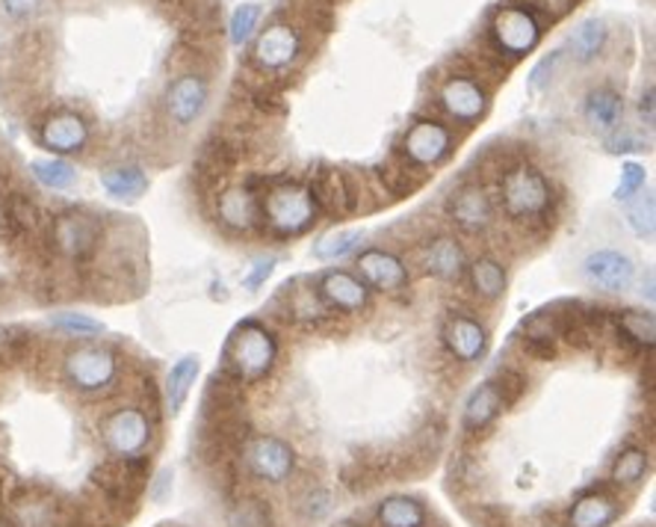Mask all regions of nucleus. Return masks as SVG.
<instances>
[{
    "instance_id": "nucleus-1",
    "label": "nucleus",
    "mask_w": 656,
    "mask_h": 527,
    "mask_svg": "<svg viewBox=\"0 0 656 527\" xmlns=\"http://www.w3.org/2000/svg\"><path fill=\"white\" fill-rule=\"evenodd\" d=\"M497 190H500V208L518 226L548 228L556 217L553 184L539 166L518 161L497 175Z\"/></svg>"
},
{
    "instance_id": "nucleus-2",
    "label": "nucleus",
    "mask_w": 656,
    "mask_h": 527,
    "mask_svg": "<svg viewBox=\"0 0 656 527\" xmlns=\"http://www.w3.org/2000/svg\"><path fill=\"white\" fill-rule=\"evenodd\" d=\"M275 362H279V338L272 335L267 323L249 318L237 323L235 332L228 335L219 373L243 389V385H258L267 380Z\"/></svg>"
},
{
    "instance_id": "nucleus-3",
    "label": "nucleus",
    "mask_w": 656,
    "mask_h": 527,
    "mask_svg": "<svg viewBox=\"0 0 656 527\" xmlns=\"http://www.w3.org/2000/svg\"><path fill=\"white\" fill-rule=\"evenodd\" d=\"M263 184H267V193L258 196V205H261V223L270 226L272 235L299 237L305 235L308 228H314L320 210L305 184L293 178H272Z\"/></svg>"
},
{
    "instance_id": "nucleus-4",
    "label": "nucleus",
    "mask_w": 656,
    "mask_h": 527,
    "mask_svg": "<svg viewBox=\"0 0 656 527\" xmlns=\"http://www.w3.org/2000/svg\"><path fill=\"white\" fill-rule=\"evenodd\" d=\"M48 246L63 261L83 267L101 252V244L107 237L104 219L90 208H65L56 217L48 219Z\"/></svg>"
},
{
    "instance_id": "nucleus-5",
    "label": "nucleus",
    "mask_w": 656,
    "mask_h": 527,
    "mask_svg": "<svg viewBox=\"0 0 656 527\" xmlns=\"http://www.w3.org/2000/svg\"><path fill=\"white\" fill-rule=\"evenodd\" d=\"M98 436L113 459H145L154 442V418L143 406H116L101 415Z\"/></svg>"
},
{
    "instance_id": "nucleus-6",
    "label": "nucleus",
    "mask_w": 656,
    "mask_h": 527,
    "mask_svg": "<svg viewBox=\"0 0 656 527\" xmlns=\"http://www.w3.org/2000/svg\"><path fill=\"white\" fill-rule=\"evenodd\" d=\"M63 380L86 397L107 394L118 380V355L104 344H77L63 355Z\"/></svg>"
},
{
    "instance_id": "nucleus-7",
    "label": "nucleus",
    "mask_w": 656,
    "mask_h": 527,
    "mask_svg": "<svg viewBox=\"0 0 656 527\" xmlns=\"http://www.w3.org/2000/svg\"><path fill=\"white\" fill-rule=\"evenodd\" d=\"M3 527H72L69 507L56 492L33 483H19L10 500L0 509Z\"/></svg>"
},
{
    "instance_id": "nucleus-8",
    "label": "nucleus",
    "mask_w": 656,
    "mask_h": 527,
    "mask_svg": "<svg viewBox=\"0 0 656 527\" xmlns=\"http://www.w3.org/2000/svg\"><path fill=\"white\" fill-rule=\"evenodd\" d=\"M488 37H491V45H494L497 54L509 56V60H521V56L532 54L539 48L541 21L521 3H503L491 16Z\"/></svg>"
},
{
    "instance_id": "nucleus-9",
    "label": "nucleus",
    "mask_w": 656,
    "mask_h": 527,
    "mask_svg": "<svg viewBox=\"0 0 656 527\" xmlns=\"http://www.w3.org/2000/svg\"><path fill=\"white\" fill-rule=\"evenodd\" d=\"M452 143L456 137H452L450 125H444L441 118H417L403 134L399 155L414 169H431L450 157Z\"/></svg>"
},
{
    "instance_id": "nucleus-10",
    "label": "nucleus",
    "mask_w": 656,
    "mask_h": 527,
    "mask_svg": "<svg viewBox=\"0 0 656 527\" xmlns=\"http://www.w3.org/2000/svg\"><path fill=\"white\" fill-rule=\"evenodd\" d=\"M305 51V39L293 24H270L261 30V37L254 39L252 45V65L261 74H284L302 60Z\"/></svg>"
},
{
    "instance_id": "nucleus-11",
    "label": "nucleus",
    "mask_w": 656,
    "mask_h": 527,
    "mask_svg": "<svg viewBox=\"0 0 656 527\" xmlns=\"http://www.w3.org/2000/svg\"><path fill=\"white\" fill-rule=\"evenodd\" d=\"M243 463L254 480L279 486L296 472V451L279 436H249L243 442Z\"/></svg>"
},
{
    "instance_id": "nucleus-12",
    "label": "nucleus",
    "mask_w": 656,
    "mask_h": 527,
    "mask_svg": "<svg viewBox=\"0 0 656 527\" xmlns=\"http://www.w3.org/2000/svg\"><path fill=\"white\" fill-rule=\"evenodd\" d=\"M444 113L461 127H473L488 113V92L473 74H450L438 90Z\"/></svg>"
},
{
    "instance_id": "nucleus-13",
    "label": "nucleus",
    "mask_w": 656,
    "mask_h": 527,
    "mask_svg": "<svg viewBox=\"0 0 656 527\" xmlns=\"http://www.w3.org/2000/svg\"><path fill=\"white\" fill-rule=\"evenodd\" d=\"M45 231V210L39 208L37 199H30L28 193L21 190L0 193V235L12 244H24V240H37Z\"/></svg>"
},
{
    "instance_id": "nucleus-14",
    "label": "nucleus",
    "mask_w": 656,
    "mask_h": 527,
    "mask_svg": "<svg viewBox=\"0 0 656 527\" xmlns=\"http://www.w3.org/2000/svg\"><path fill=\"white\" fill-rule=\"evenodd\" d=\"M210 101V86L201 74L187 72L175 78L163 92V110L175 127H192Z\"/></svg>"
},
{
    "instance_id": "nucleus-15",
    "label": "nucleus",
    "mask_w": 656,
    "mask_h": 527,
    "mask_svg": "<svg viewBox=\"0 0 656 527\" xmlns=\"http://www.w3.org/2000/svg\"><path fill=\"white\" fill-rule=\"evenodd\" d=\"M37 140L51 155H81L83 148L90 146V122L74 110H54L42 118Z\"/></svg>"
},
{
    "instance_id": "nucleus-16",
    "label": "nucleus",
    "mask_w": 656,
    "mask_h": 527,
    "mask_svg": "<svg viewBox=\"0 0 656 527\" xmlns=\"http://www.w3.org/2000/svg\"><path fill=\"white\" fill-rule=\"evenodd\" d=\"M447 214L465 235H486L494 226V199L479 182L456 187L447 199Z\"/></svg>"
},
{
    "instance_id": "nucleus-17",
    "label": "nucleus",
    "mask_w": 656,
    "mask_h": 527,
    "mask_svg": "<svg viewBox=\"0 0 656 527\" xmlns=\"http://www.w3.org/2000/svg\"><path fill=\"white\" fill-rule=\"evenodd\" d=\"M316 297L334 314H361L369 306V288L350 270H325L316 276Z\"/></svg>"
},
{
    "instance_id": "nucleus-18",
    "label": "nucleus",
    "mask_w": 656,
    "mask_h": 527,
    "mask_svg": "<svg viewBox=\"0 0 656 527\" xmlns=\"http://www.w3.org/2000/svg\"><path fill=\"white\" fill-rule=\"evenodd\" d=\"M583 276L603 293H624L636 282V261L618 249H597L583 261Z\"/></svg>"
},
{
    "instance_id": "nucleus-19",
    "label": "nucleus",
    "mask_w": 656,
    "mask_h": 527,
    "mask_svg": "<svg viewBox=\"0 0 656 527\" xmlns=\"http://www.w3.org/2000/svg\"><path fill=\"white\" fill-rule=\"evenodd\" d=\"M358 279L378 293H399L408 288V267L399 255L382 246H369L358 255Z\"/></svg>"
},
{
    "instance_id": "nucleus-20",
    "label": "nucleus",
    "mask_w": 656,
    "mask_h": 527,
    "mask_svg": "<svg viewBox=\"0 0 656 527\" xmlns=\"http://www.w3.org/2000/svg\"><path fill=\"white\" fill-rule=\"evenodd\" d=\"M284 323H305V327H323L332 320V311L325 309L314 288H308V279H293L270 302V311H279Z\"/></svg>"
},
{
    "instance_id": "nucleus-21",
    "label": "nucleus",
    "mask_w": 656,
    "mask_h": 527,
    "mask_svg": "<svg viewBox=\"0 0 656 527\" xmlns=\"http://www.w3.org/2000/svg\"><path fill=\"white\" fill-rule=\"evenodd\" d=\"M444 344L461 364L479 362L488 350V329L477 318H470L465 311H452L444 323Z\"/></svg>"
},
{
    "instance_id": "nucleus-22",
    "label": "nucleus",
    "mask_w": 656,
    "mask_h": 527,
    "mask_svg": "<svg viewBox=\"0 0 656 527\" xmlns=\"http://www.w3.org/2000/svg\"><path fill=\"white\" fill-rule=\"evenodd\" d=\"M216 219L237 235L254 231L261 226V205L252 187H226L216 196Z\"/></svg>"
},
{
    "instance_id": "nucleus-23",
    "label": "nucleus",
    "mask_w": 656,
    "mask_h": 527,
    "mask_svg": "<svg viewBox=\"0 0 656 527\" xmlns=\"http://www.w3.org/2000/svg\"><path fill=\"white\" fill-rule=\"evenodd\" d=\"M420 267L426 276H435L441 282H459L468 270V252L465 246L450 235L431 237L420 249Z\"/></svg>"
},
{
    "instance_id": "nucleus-24",
    "label": "nucleus",
    "mask_w": 656,
    "mask_h": 527,
    "mask_svg": "<svg viewBox=\"0 0 656 527\" xmlns=\"http://www.w3.org/2000/svg\"><path fill=\"white\" fill-rule=\"evenodd\" d=\"M308 190H311V196H314L316 210H320V214H325V217L343 219V217H350V214H355L350 178H346L341 169L323 166V169H320V173L311 178Z\"/></svg>"
},
{
    "instance_id": "nucleus-25",
    "label": "nucleus",
    "mask_w": 656,
    "mask_h": 527,
    "mask_svg": "<svg viewBox=\"0 0 656 527\" xmlns=\"http://www.w3.org/2000/svg\"><path fill=\"white\" fill-rule=\"evenodd\" d=\"M621 498L610 486H594L574 500L568 513V527H612L621 516Z\"/></svg>"
},
{
    "instance_id": "nucleus-26",
    "label": "nucleus",
    "mask_w": 656,
    "mask_h": 527,
    "mask_svg": "<svg viewBox=\"0 0 656 527\" xmlns=\"http://www.w3.org/2000/svg\"><path fill=\"white\" fill-rule=\"evenodd\" d=\"M237 161H240V152H237V146L231 140L219 137V134L205 140V146L198 152L196 166H192L198 187H201V190H214L216 184L222 182V178L235 169Z\"/></svg>"
},
{
    "instance_id": "nucleus-27",
    "label": "nucleus",
    "mask_w": 656,
    "mask_h": 527,
    "mask_svg": "<svg viewBox=\"0 0 656 527\" xmlns=\"http://www.w3.org/2000/svg\"><path fill=\"white\" fill-rule=\"evenodd\" d=\"M523 350L539 359V362H553L559 353V320L556 311H539L530 320H523Z\"/></svg>"
},
{
    "instance_id": "nucleus-28",
    "label": "nucleus",
    "mask_w": 656,
    "mask_h": 527,
    "mask_svg": "<svg viewBox=\"0 0 656 527\" xmlns=\"http://www.w3.org/2000/svg\"><path fill=\"white\" fill-rule=\"evenodd\" d=\"M503 412V397H500V391L491 380L482 382L473 394L465 403V415H461V427L470 436H477L482 430H488L497 421V415Z\"/></svg>"
},
{
    "instance_id": "nucleus-29",
    "label": "nucleus",
    "mask_w": 656,
    "mask_h": 527,
    "mask_svg": "<svg viewBox=\"0 0 656 527\" xmlns=\"http://www.w3.org/2000/svg\"><path fill=\"white\" fill-rule=\"evenodd\" d=\"M585 122L597 131V134H612L618 131L621 118H624V99L621 92L612 86H597L585 95Z\"/></svg>"
},
{
    "instance_id": "nucleus-30",
    "label": "nucleus",
    "mask_w": 656,
    "mask_h": 527,
    "mask_svg": "<svg viewBox=\"0 0 656 527\" xmlns=\"http://www.w3.org/2000/svg\"><path fill=\"white\" fill-rule=\"evenodd\" d=\"M615 320V338L624 350H633V353H645L654 347L656 335V323L650 311H618V314H610Z\"/></svg>"
},
{
    "instance_id": "nucleus-31",
    "label": "nucleus",
    "mask_w": 656,
    "mask_h": 527,
    "mask_svg": "<svg viewBox=\"0 0 656 527\" xmlns=\"http://www.w3.org/2000/svg\"><path fill=\"white\" fill-rule=\"evenodd\" d=\"M378 527H429V509L412 495H391L376 509Z\"/></svg>"
},
{
    "instance_id": "nucleus-32",
    "label": "nucleus",
    "mask_w": 656,
    "mask_h": 527,
    "mask_svg": "<svg viewBox=\"0 0 656 527\" xmlns=\"http://www.w3.org/2000/svg\"><path fill=\"white\" fill-rule=\"evenodd\" d=\"M148 175L134 164H122V166H110L101 173V187L107 196L118 202H136L148 190Z\"/></svg>"
},
{
    "instance_id": "nucleus-33",
    "label": "nucleus",
    "mask_w": 656,
    "mask_h": 527,
    "mask_svg": "<svg viewBox=\"0 0 656 527\" xmlns=\"http://www.w3.org/2000/svg\"><path fill=\"white\" fill-rule=\"evenodd\" d=\"M606 39H610V30H606V21L603 19H585L580 28L568 37V51L574 56L580 65L594 63L597 56L603 54L606 48Z\"/></svg>"
},
{
    "instance_id": "nucleus-34",
    "label": "nucleus",
    "mask_w": 656,
    "mask_h": 527,
    "mask_svg": "<svg viewBox=\"0 0 656 527\" xmlns=\"http://www.w3.org/2000/svg\"><path fill=\"white\" fill-rule=\"evenodd\" d=\"M198 371H201V364H198V355H180L178 362L171 364L169 376H166V403H169L171 415H178L184 410V403H187L189 391L196 385Z\"/></svg>"
},
{
    "instance_id": "nucleus-35",
    "label": "nucleus",
    "mask_w": 656,
    "mask_h": 527,
    "mask_svg": "<svg viewBox=\"0 0 656 527\" xmlns=\"http://www.w3.org/2000/svg\"><path fill=\"white\" fill-rule=\"evenodd\" d=\"M470 288L482 297V300L494 302L506 293V267L491 255H479L477 261L468 267Z\"/></svg>"
},
{
    "instance_id": "nucleus-36",
    "label": "nucleus",
    "mask_w": 656,
    "mask_h": 527,
    "mask_svg": "<svg viewBox=\"0 0 656 527\" xmlns=\"http://www.w3.org/2000/svg\"><path fill=\"white\" fill-rule=\"evenodd\" d=\"M647 468H650V456H647L645 447H624L615 463L610 468V483L612 486H621V489H629V486H638L645 480Z\"/></svg>"
},
{
    "instance_id": "nucleus-37",
    "label": "nucleus",
    "mask_w": 656,
    "mask_h": 527,
    "mask_svg": "<svg viewBox=\"0 0 656 527\" xmlns=\"http://www.w3.org/2000/svg\"><path fill=\"white\" fill-rule=\"evenodd\" d=\"M376 175L387 196H394V199L412 196V193L420 190L423 182H426V173H423V169H414V166H408L405 161H399V164L394 166H378Z\"/></svg>"
},
{
    "instance_id": "nucleus-38",
    "label": "nucleus",
    "mask_w": 656,
    "mask_h": 527,
    "mask_svg": "<svg viewBox=\"0 0 656 527\" xmlns=\"http://www.w3.org/2000/svg\"><path fill=\"white\" fill-rule=\"evenodd\" d=\"M30 173L42 187L48 190H69L77 182V169H74L65 157H51V161H33Z\"/></svg>"
},
{
    "instance_id": "nucleus-39",
    "label": "nucleus",
    "mask_w": 656,
    "mask_h": 527,
    "mask_svg": "<svg viewBox=\"0 0 656 527\" xmlns=\"http://www.w3.org/2000/svg\"><path fill=\"white\" fill-rule=\"evenodd\" d=\"M228 521L231 527H272L270 504L261 498L237 500L235 507L228 509Z\"/></svg>"
},
{
    "instance_id": "nucleus-40",
    "label": "nucleus",
    "mask_w": 656,
    "mask_h": 527,
    "mask_svg": "<svg viewBox=\"0 0 656 527\" xmlns=\"http://www.w3.org/2000/svg\"><path fill=\"white\" fill-rule=\"evenodd\" d=\"M358 244L361 231H346V228H341V231H329V235L320 237L314 246V255L320 261H337V258H346Z\"/></svg>"
},
{
    "instance_id": "nucleus-41",
    "label": "nucleus",
    "mask_w": 656,
    "mask_h": 527,
    "mask_svg": "<svg viewBox=\"0 0 656 527\" xmlns=\"http://www.w3.org/2000/svg\"><path fill=\"white\" fill-rule=\"evenodd\" d=\"M627 226L633 228V235L642 240H650L656 228V214H654V196L650 193H638L636 202L627 208Z\"/></svg>"
},
{
    "instance_id": "nucleus-42",
    "label": "nucleus",
    "mask_w": 656,
    "mask_h": 527,
    "mask_svg": "<svg viewBox=\"0 0 656 527\" xmlns=\"http://www.w3.org/2000/svg\"><path fill=\"white\" fill-rule=\"evenodd\" d=\"M51 327L65 332L72 338H95L104 332V323L90 314H77V311H60V314H51Z\"/></svg>"
},
{
    "instance_id": "nucleus-43",
    "label": "nucleus",
    "mask_w": 656,
    "mask_h": 527,
    "mask_svg": "<svg viewBox=\"0 0 656 527\" xmlns=\"http://www.w3.org/2000/svg\"><path fill=\"white\" fill-rule=\"evenodd\" d=\"M258 21H261V7L258 3H243V7H237L231 21H228V39H231V45H246L252 33L258 30Z\"/></svg>"
},
{
    "instance_id": "nucleus-44",
    "label": "nucleus",
    "mask_w": 656,
    "mask_h": 527,
    "mask_svg": "<svg viewBox=\"0 0 656 527\" xmlns=\"http://www.w3.org/2000/svg\"><path fill=\"white\" fill-rule=\"evenodd\" d=\"M491 382H494L500 397H503V410H512L514 403L523 397V391H527V376L518 368H512V364H503Z\"/></svg>"
},
{
    "instance_id": "nucleus-45",
    "label": "nucleus",
    "mask_w": 656,
    "mask_h": 527,
    "mask_svg": "<svg viewBox=\"0 0 656 527\" xmlns=\"http://www.w3.org/2000/svg\"><path fill=\"white\" fill-rule=\"evenodd\" d=\"M246 90H249V99L261 110H267V113H284L281 90L267 78V74H261V81H246Z\"/></svg>"
},
{
    "instance_id": "nucleus-46",
    "label": "nucleus",
    "mask_w": 656,
    "mask_h": 527,
    "mask_svg": "<svg viewBox=\"0 0 656 527\" xmlns=\"http://www.w3.org/2000/svg\"><path fill=\"white\" fill-rule=\"evenodd\" d=\"M299 509L308 521H323L329 513H332V495L323 486H311V489L299 498Z\"/></svg>"
},
{
    "instance_id": "nucleus-47",
    "label": "nucleus",
    "mask_w": 656,
    "mask_h": 527,
    "mask_svg": "<svg viewBox=\"0 0 656 527\" xmlns=\"http://www.w3.org/2000/svg\"><path fill=\"white\" fill-rule=\"evenodd\" d=\"M647 173L642 164H624L621 166V182L615 187V199L618 202H629L636 199L638 193L645 190Z\"/></svg>"
},
{
    "instance_id": "nucleus-48",
    "label": "nucleus",
    "mask_w": 656,
    "mask_h": 527,
    "mask_svg": "<svg viewBox=\"0 0 656 527\" xmlns=\"http://www.w3.org/2000/svg\"><path fill=\"white\" fill-rule=\"evenodd\" d=\"M521 7H527L539 21L556 24V21H562L568 12L574 10V0H521Z\"/></svg>"
},
{
    "instance_id": "nucleus-49",
    "label": "nucleus",
    "mask_w": 656,
    "mask_h": 527,
    "mask_svg": "<svg viewBox=\"0 0 656 527\" xmlns=\"http://www.w3.org/2000/svg\"><path fill=\"white\" fill-rule=\"evenodd\" d=\"M559 63H562V51H550L548 56H541L539 65H535V69L530 72V92H532V95L544 90V86L553 81V74H556Z\"/></svg>"
},
{
    "instance_id": "nucleus-50",
    "label": "nucleus",
    "mask_w": 656,
    "mask_h": 527,
    "mask_svg": "<svg viewBox=\"0 0 656 527\" xmlns=\"http://www.w3.org/2000/svg\"><path fill=\"white\" fill-rule=\"evenodd\" d=\"M642 143H638L629 131H612V134H606V152H612V155H627V152H642Z\"/></svg>"
},
{
    "instance_id": "nucleus-51",
    "label": "nucleus",
    "mask_w": 656,
    "mask_h": 527,
    "mask_svg": "<svg viewBox=\"0 0 656 527\" xmlns=\"http://www.w3.org/2000/svg\"><path fill=\"white\" fill-rule=\"evenodd\" d=\"M275 264H279L275 258H263V261L254 264L243 279L246 291H258V288H263V282H267V279L272 276V270H275Z\"/></svg>"
},
{
    "instance_id": "nucleus-52",
    "label": "nucleus",
    "mask_w": 656,
    "mask_h": 527,
    "mask_svg": "<svg viewBox=\"0 0 656 527\" xmlns=\"http://www.w3.org/2000/svg\"><path fill=\"white\" fill-rule=\"evenodd\" d=\"M0 7H3V12H7L10 19L24 21L30 19V16H37L42 0H0Z\"/></svg>"
},
{
    "instance_id": "nucleus-53",
    "label": "nucleus",
    "mask_w": 656,
    "mask_h": 527,
    "mask_svg": "<svg viewBox=\"0 0 656 527\" xmlns=\"http://www.w3.org/2000/svg\"><path fill=\"white\" fill-rule=\"evenodd\" d=\"M19 477L7 468V465H0V509H3V504L10 500V495L15 492V486H19Z\"/></svg>"
},
{
    "instance_id": "nucleus-54",
    "label": "nucleus",
    "mask_w": 656,
    "mask_h": 527,
    "mask_svg": "<svg viewBox=\"0 0 656 527\" xmlns=\"http://www.w3.org/2000/svg\"><path fill=\"white\" fill-rule=\"evenodd\" d=\"M638 118L645 122V127H654V86H647L638 99Z\"/></svg>"
},
{
    "instance_id": "nucleus-55",
    "label": "nucleus",
    "mask_w": 656,
    "mask_h": 527,
    "mask_svg": "<svg viewBox=\"0 0 656 527\" xmlns=\"http://www.w3.org/2000/svg\"><path fill=\"white\" fill-rule=\"evenodd\" d=\"M334 527H361V525H358V521H352V518H343V521H337Z\"/></svg>"
}]
</instances>
